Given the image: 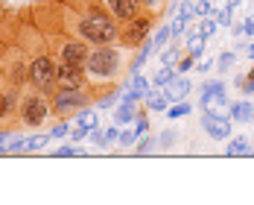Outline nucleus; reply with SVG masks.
<instances>
[{
    "label": "nucleus",
    "mask_w": 254,
    "mask_h": 205,
    "mask_svg": "<svg viewBox=\"0 0 254 205\" xmlns=\"http://www.w3.org/2000/svg\"><path fill=\"white\" fill-rule=\"evenodd\" d=\"M85 74H88V88H108L114 85L123 74V47L117 44H91V50L82 62Z\"/></svg>",
    "instance_id": "nucleus-1"
},
{
    "label": "nucleus",
    "mask_w": 254,
    "mask_h": 205,
    "mask_svg": "<svg viewBox=\"0 0 254 205\" xmlns=\"http://www.w3.org/2000/svg\"><path fill=\"white\" fill-rule=\"evenodd\" d=\"M53 117V105L50 97L29 88L21 91V105H18V126L21 129H41Z\"/></svg>",
    "instance_id": "nucleus-2"
},
{
    "label": "nucleus",
    "mask_w": 254,
    "mask_h": 205,
    "mask_svg": "<svg viewBox=\"0 0 254 205\" xmlns=\"http://www.w3.org/2000/svg\"><path fill=\"white\" fill-rule=\"evenodd\" d=\"M26 85L35 88V91H41V94H47V97L56 91V85H59V82H56V56L50 53V47L38 50L32 59H29V77H26Z\"/></svg>",
    "instance_id": "nucleus-3"
},
{
    "label": "nucleus",
    "mask_w": 254,
    "mask_h": 205,
    "mask_svg": "<svg viewBox=\"0 0 254 205\" xmlns=\"http://www.w3.org/2000/svg\"><path fill=\"white\" fill-rule=\"evenodd\" d=\"M94 102V94L88 88H56L50 94V105H53V117L70 120V114H79L82 108H88Z\"/></svg>",
    "instance_id": "nucleus-4"
},
{
    "label": "nucleus",
    "mask_w": 254,
    "mask_h": 205,
    "mask_svg": "<svg viewBox=\"0 0 254 205\" xmlns=\"http://www.w3.org/2000/svg\"><path fill=\"white\" fill-rule=\"evenodd\" d=\"M47 35H50V53L56 56V62H76V65H82L88 50H91V44H85L82 38L70 35V32L47 29Z\"/></svg>",
    "instance_id": "nucleus-5"
},
{
    "label": "nucleus",
    "mask_w": 254,
    "mask_h": 205,
    "mask_svg": "<svg viewBox=\"0 0 254 205\" xmlns=\"http://www.w3.org/2000/svg\"><path fill=\"white\" fill-rule=\"evenodd\" d=\"M155 15L149 12H140V15H134L131 21H123L120 24V35H117V44L123 47V50H134L137 44H143L146 38H149V32L155 29Z\"/></svg>",
    "instance_id": "nucleus-6"
},
{
    "label": "nucleus",
    "mask_w": 254,
    "mask_h": 205,
    "mask_svg": "<svg viewBox=\"0 0 254 205\" xmlns=\"http://www.w3.org/2000/svg\"><path fill=\"white\" fill-rule=\"evenodd\" d=\"M21 91L12 82L0 77V129L18 126V105H21Z\"/></svg>",
    "instance_id": "nucleus-7"
},
{
    "label": "nucleus",
    "mask_w": 254,
    "mask_h": 205,
    "mask_svg": "<svg viewBox=\"0 0 254 205\" xmlns=\"http://www.w3.org/2000/svg\"><path fill=\"white\" fill-rule=\"evenodd\" d=\"M56 82L62 88H88V74L76 62H56Z\"/></svg>",
    "instance_id": "nucleus-8"
},
{
    "label": "nucleus",
    "mask_w": 254,
    "mask_h": 205,
    "mask_svg": "<svg viewBox=\"0 0 254 205\" xmlns=\"http://www.w3.org/2000/svg\"><path fill=\"white\" fill-rule=\"evenodd\" d=\"M202 129L207 132V138H213V141H228L231 138V117L213 111V108L207 105L204 114H202Z\"/></svg>",
    "instance_id": "nucleus-9"
},
{
    "label": "nucleus",
    "mask_w": 254,
    "mask_h": 205,
    "mask_svg": "<svg viewBox=\"0 0 254 205\" xmlns=\"http://www.w3.org/2000/svg\"><path fill=\"white\" fill-rule=\"evenodd\" d=\"M102 6L111 12V18L114 21H131L134 15H140V12H146L143 6H140V0H102Z\"/></svg>",
    "instance_id": "nucleus-10"
},
{
    "label": "nucleus",
    "mask_w": 254,
    "mask_h": 205,
    "mask_svg": "<svg viewBox=\"0 0 254 205\" xmlns=\"http://www.w3.org/2000/svg\"><path fill=\"white\" fill-rule=\"evenodd\" d=\"M193 18H196V9H193V0H184V3L178 6L176 24H173V38H181V32H184L187 26L193 24Z\"/></svg>",
    "instance_id": "nucleus-11"
},
{
    "label": "nucleus",
    "mask_w": 254,
    "mask_h": 205,
    "mask_svg": "<svg viewBox=\"0 0 254 205\" xmlns=\"http://www.w3.org/2000/svg\"><path fill=\"white\" fill-rule=\"evenodd\" d=\"M228 158H243V155H252V135H231L228 147H225Z\"/></svg>",
    "instance_id": "nucleus-12"
},
{
    "label": "nucleus",
    "mask_w": 254,
    "mask_h": 205,
    "mask_svg": "<svg viewBox=\"0 0 254 205\" xmlns=\"http://www.w3.org/2000/svg\"><path fill=\"white\" fill-rule=\"evenodd\" d=\"M167 94H170V100L176 102V100H187V94L193 91V82L187 79V74H176V79L164 88Z\"/></svg>",
    "instance_id": "nucleus-13"
},
{
    "label": "nucleus",
    "mask_w": 254,
    "mask_h": 205,
    "mask_svg": "<svg viewBox=\"0 0 254 205\" xmlns=\"http://www.w3.org/2000/svg\"><path fill=\"white\" fill-rule=\"evenodd\" d=\"M231 123H254V102L249 100L231 102Z\"/></svg>",
    "instance_id": "nucleus-14"
},
{
    "label": "nucleus",
    "mask_w": 254,
    "mask_h": 205,
    "mask_svg": "<svg viewBox=\"0 0 254 205\" xmlns=\"http://www.w3.org/2000/svg\"><path fill=\"white\" fill-rule=\"evenodd\" d=\"M137 114H140V111H137V102L128 100V97H123V100L117 102V111H114V123H117V126H126V123H131Z\"/></svg>",
    "instance_id": "nucleus-15"
},
{
    "label": "nucleus",
    "mask_w": 254,
    "mask_h": 205,
    "mask_svg": "<svg viewBox=\"0 0 254 205\" xmlns=\"http://www.w3.org/2000/svg\"><path fill=\"white\" fill-rule=\"evenodd\" d=\"M143 102H146V108L149 111H167L170 108V94L167 91H161V88H149L146 91V97H143Z\"/></svg>",
    "instance_id": "nucleus-16"
},
{
    "label": "nucleus",
    "mask_w": 254,
    "mask_h": 205,
    "mask_svg": "<svg viewBox=\"0 0 254 205\" xmlns=\"http://www.w3.org/2000/svg\"><path fill=\"white\" fill-rule=\"evenodd\" d=\"M149 85H152V82L143 77V74H131V91H126L123 97H128V100H134V102H140L143 97H146Z\"/></svg>",
    "instance_id": "nucleus-17"
},
{
    "label": "nucleus",
    "mask_w": 254,
    "mask_h": 205,
    "mask_svg": "<svg viewBox=\"0 0 254 205\" xmlns=\"http://www.w3.org/2000/svg\"><path fill=\"white\" fill-rule=\"evenodd\" d=\"M199 91H202V97H199V105H202V108H207L216 91H228V88H225V82H222V79H204Z\"/></svg>",
    "instance_id": "nucleus-18"
},
{
    "label": "nucleus",
    "mask_w": 254,
    "mask_h": 205,
    "mask_svg": "<svg viewBox=\"0 0 254 205\" xmlns=\"http://www.w3.org/2000/svg\"><path fill=\"white\" fill-rule=\"evenodd\" d=\"M173 79H176V68L173 65H158V71H155V77H152V85L155 88H167Z\"/></svg>",
    "instance_id": "nucleus-19"
},
{
    "label": "nucleus",
    "mask_w": 254,
    "mask_h": 205,
    "mask_svg": "<svg viewBox=\"0 0 254 205\" xmlns=\"http://www.w3.org/2000/svg\"><path fill=\"white\" fill-rule=\"evenodd\" d=\"M204 44H207V38H204L202 32H190V35H187V53H190V56H193L196 62L202 59Z\"/></svg>",
    "instance_id": "nucleus-20"
},
{
    "label": "nucleus",
    "mask_w": 254,
    "mask_h": 205,
    "mask_svg": "<svg viewBox=\"0 0 254 205\" xmlns=\"http://www.w3.org/2000/svg\"><path fill=\"white\" fill-rule=\"evenodd\" d=\"M193 111V105L187 100H176V102H170V108H167V117L170 120H181V117H187Z\"/></svg>",
    "instance_id": "nucleus-21"
},
{
    "label": "nucleus",
    "mask_w": 254,
    "mask_h": 205,
    "mask_svg": "<svg viewBox=\"0 0 254 205\" xmlns=\"http://www.w3.org/2000/svg\"><path fill=\"white\" fill-rule=\"evenodd\" d=\"M178 59H181V47H178V38H176L173 44H167L161 50V65H176Z\"/></svg>",
    "instance_id": "nucleus-22"
},
{
    "label": "nucleus",
    "mask_w": 254,
    "mask_h": 205,
    "mask_svg": "<svg viewBox=\"0 0 254 205\" xmlns=\"http://www.w3.org/2000/svg\"><path fill=\"white\" fill-rule=\"evenodd\" d=\"M234 65H237V53L234 50H225L219 59H216V71H219V74H228Z\"/></svg>",
    "instance_id": "nucleus-23"
},
{
    "label": "nucleus",
    "mask_w": 254,
    "mask_h": 205,
    "mask_svg": "<svg viewBox=\"0 0 254 205\" xmlns=\"http://www.w3.org/2000/svg\"><path fill=\"white\" fill-rule=\"evenodd\" d=\"M176 138H178L176 129H164V132L158 135V150H173V147H176Z\"/></svg>",
    "instance_id": "nucleus-24"
},
{
    "label": "nucleus",
    "mask_w": 254,
    "mask_h": 205,
    "mask_svg": "<svg viewBox=\"0 0 254 205\" xmlns=\"http://www.w3.org/2000/svg\"><path fill=\"white\" fill-rule=\"evenodd\" d=\"M170 38H173V26H161V29H158V32L152 35V44L158 47V50H164Z\"/></svg>",
    "instance_id": "nucleus-25"
},
{
    "label": "nucleus",
    "mask_w": 254,
    "mask_h": 205,
    "mask_svg": "<svg viewBox=\"0 0 254 205\" xmlns=\"http://www.w3.org/2000/svg\"><path fill=\"white\" fill-rule=\"evenodd\" d=\"M140 6H143L149 15L161 18V15H164V9H167V0H140Z\"/></svg>",
    "instance_id": "nucleus-26"
},
{
    "label": "nucleus",
    "mask_w": 254,
    "mask_h": 205,
    "mask_svg": "<svg viewBox=\"0 0 254 205\" xmlns=\"http://www.w3.org/2000/svg\"><path fill=\"white\" fill-rule=\"evenodd\" d=\"M216 26H219V21L207 15V18H202V21H199V29H196V32H202L204 38H210V35L216 32Z\"/></svg>",
    "instance_id": "nucleus-27"
},
{
    "label": "nucleus",
    "mask_w": 254,
    "mask_h": 205,
    "mask_svg": "<svg viewBox=\"0 0 254 205\" xmlns=\"http://www.w3.org/2000/svg\"><path fill=\"white\" fill-rule=\"evenodd\" d=\"M50 132H44V135H32V138H26V150H41V147H47L50 144Z\"/></svg>",
    "instance_id": "nucleus-28"
},
{
    "label": "nucleus",
    "mask_w": 254,
    "mask_h": 205,
    "mask_svg": "<svg viewBox=\"0 0 254 205\" xmlns=\"http://www.w3.org/2000/svg\"><path fill=\"white\" fill-rule=\"evenodd\" d=\"M193 65H196V59H193L190 53H184V56L178 59L173 68H176V74H187V71H193Z\"/></svg>",
    "instance_id": "nucleus-29"
},
{
    "label": "nucleus",
    "mask_w": 254,
    "mask_h": 205,
    "mask_svg": "<svg viewBox=\"0 0 254 205\" xmlns=\"http://www.w3.org/2000/svg\"><path fill=\"white\" fill-rule=\"evenodd\" d=\"M216 21H219V26H231V24H234V6L225 3V6L216 12Z\"/></svg>",
    "instance_id": "nucleus-30"
},
{
    "label": "nucleus",
    "mask_w": 254,
    "mask_h": 205,
    "mask_svg": "<svg viewBox=\"0 0 254 205\" xmlns=\"http://www.w3.org/2000/svg\"><path fill=\"white\" fill-rule=\"evenodd\" d=\"M137 138H140V135H137L134 129H123V132H120V138H117V144H120V147H134V144H137Z\"/></svg>",
    "instance_id": "nucleus-31"
},
{
    "label": "nucleus",
    "mask_w": 254,
    "mask_h": 205,
    "mask_svg": "<svg viewBox=\"0 0 254 205\" xmlns=\"http://www.w3.org/2000/svg\"><path fill=\"white\" fill-rule=\"evenodd\" d=\"M193 9H196V18H207V15H213V3H210V0H196Z\"/></svg>",
    "instance_id": "nucleus-32"
},
{
    "label": "nucleus",
    "mask_w": 254,
    "mask_h": 205,
    "mask_svg": "<svg viewBox=\"0 0 254 205\" xmlns=\"http://www.w3.org/2000/svg\"><path fill=\"white\" fill-rule=\"evenodd\" d=\"M76 123H82V126H97V114H94V111H91V105H88V108H82V111H79Z\"/></svg>",
    "instance_id": "nucleus-33"
},
{
    "label": "nucleus",
    "mask_w": 254,
    "mask_h": 205,
    "mask_svg": "<svg viewBox=\"0 0 254 205\" xmlns=\"http://www.w3.org/2000/svg\"><path fill=\"white\" fill-rule=\"evenodd\" d=\"M56 158H73V155H85V150H76V147H70V144H64V147H59L56 150Z\"/></svg>",
    "instance_id": "nucleus-34"
},
{
    "label": "nucleus",
    "mask_w": 254,
    "mask_h": 205,
    "mask_svg": "<svg viewBox=\"0 0 254 205\" xmlns=\"http://www.w3.org/2000/svg\"><path fill=\"white\" fill-rule=\"evenodd\" d=\"M6 153H26V138H12L6 144Z\"/></svg>",
    "instance_id": "nucleus-35"
},
{
    "label": "nucleus",
    "mask_w": 254,
    "mask_h": 205,
    "mask_svg": "<svg viewBox=\"0 0 254 205\" xmlns=\"http://www.w3.org/2000/svg\"><path fill=\"white\" fill-rule=\"evenodd\" d=\"M134 132L137 135H143V132H149V117L140 111V117H134Z\"/></svg>",
    "instance_id": "nucleus-36"
},
{
    "label": "nucleus",
    "mask_w": 254,
    "mask_h": 205,
    "mask_svg": "<svg viewBox=\"0 0 254 205\" xmlns=\"http://www.w3.org/2000/svg\"><path fill=\"white\" fill-rule=\"evenodd\" d=\"M117 138H120V129H117V123L114 126L105 129V147H111V144H117Z\"/></svg>",
    "instance_id": "nucleus-37"
},
{
    "label": "nucleus",
    "mask_w": 254,
    "mask_h": 205,
    "mask_svg": "<svg viewBox=\"0 0 254 205\" xmlns=\"http://www.w3.org/2000/svg\"><path fill=\"white\" fill-rule=\"evenodd\" d=\"M91 129H94V126H82V123H79V126H76V132L70 135V141H76V144H79V141H85V138L91 135Z\"/></svg>",
    "instance_id": "nucleus-38"
},
{
    "label": "nucleus",
    "mask_w": 254,
    "mask_h": 205,
    "mask_svg": "<svg viewBox=\"0 0 254 205\" xmlns=\"http://www.w3.org/2000/svg\"><path fill=\"white\" fill-rule=\"evenodd\" d=\"M67 132H70V123H67V120H62V123H59V126H53V138H64V135H67Z\"/></svg>",
    "instance_id": "nucleus-39"
},
{
    "label": "nucleus",
    "mask_w": 254,
    "mask_h": 205,
    "mask_svg": "<svg viewBox=\"0 0 254 205\" xmlns=\"http://www.w3.org/2000/svg\"><path fill=\"white\" fill-rule=\"evenodd\" d=\"M243 35H254V18H252V15L243 21Z\"/></svg>",
    "instance_id": "nucleus-40"
},
{
    "label": "nucleus",
    "mask_w": 254,
    "mask_h": 205,
    "mask_svg": "<svg viewBox=\"0 0 254 205\" xmlns=\"http://www.w3.org/2000/svg\"><path fill=\"white\" fill-rule=\"evenodd\" d=\"M210 68H216V59H207V62H199V68H196V71H199V74H207Z\"/></svg>",
    "instance_id": "nucleus-41"
},
{
    "label": "nucleus",
    "mask_w": 254,
    "mask_h": 205,
    "mask_svg": "<svg viewBox=\"0 0 254 205\" xmlns=\"http://www.w3.org/2000/svg\"><path fill=\"white\" fill-rule=\"evenodd\" d=\"M231 32H234V35H243V21H234V24H231Z\"/></svg>",
    "instance_id": "nucleus-42"
},
{
    "label": "nucleus",
    "mask_w": 254,
    "mask_h": 205,
    "mask_svg": "<svg viewBox=\"0 0 254 205\" xmlns=\"http://www.w3.org/2000/svg\"><path fill=\"white\" fill-rule=\"evenodd\" d=\"M246 53H249V59H252V62H254V41H252V44H249V47H246Z\"/></svg>",
    "instance_id": "nucleus-43"
},
{
    "label": "nucleus",
    "mask_w": 254,
    "mask_h": 205,
    "mask_svg": "<svg viewBox=\"0 0 254 205\" xmlns=\"http://www.w3.org/2000/svg\"><path fill=\"white\" fill-rule=\"evenodd\" d=\"M225 3H228V6H240V3H243V0H225Z\"/></svg>",
    "instance_id": "nucleus-44"
},
{
    "label": "nucleus",
    "mask_w": 254,
    "mask_h": 205,
    "mask_svg": "<svg viewBox=\"0 0 254 205\" xmlns=\"http://www.w3.org/2000/svg\"><path fill=\"white\" fill-rule=\"evenodd\" d=\"M252 155H254V141H252Z\"/></svg>",
    "instance_id": "nucleus-45"
}]
</instances>
